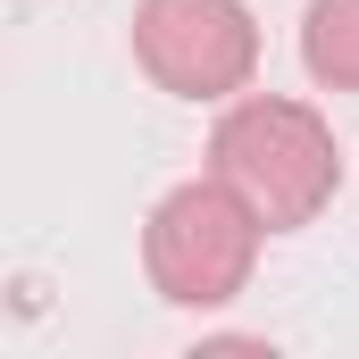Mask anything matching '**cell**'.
I'll use <instances>...</instances> for the list:
<instances>
[{
	"label": "cell",
	"mask_w": 359,
	"mask_h": 359,
	"mask_svg": "<svg viewBox=\"0 0 359 359\" xmlns=\"http://www.w3.org/2000/svg\"><path fill=\"white\" fill-rule=\"evenodd\" d=\"M209 168L259 209L268 234L309 226L334 201V184H343V159H334L326 117L309 100H284V92H251V100H234L209 126Z\"/></svg>",
	"instance_id": "obj_1"
},
{
	"label": "cell",
	"mask_w": 359,
	"mask_h": 359,
	"mask_svg": "<svg viewBox=\"0 0 359 359\" xmlns=\"http://www.w3.org/2000/svg\"><path fill=\"white\" fill-rule=\"evenodd\" d=\"M134 67L176 100H234L259 67V25L243 0H142Z\"/></svg>",
	"instance_id": "obj_3"
},
{
	"label": "cell",
	"mask_w": 359,
	"mask_h": 359,
	"mask_svg": "<svg viewBox=\"0 0 359 359\" xmlns=\"http://www.w3.org/2000/svg\"><path fill=\"white\" fill-rule=\"evenodd\" d=\"M259 209L217 176H192L176 184L151 226H142V276L168 309H226L243 284H251V259H259Z\"/></svg>",
	"instance_id": "obj_2"
},
{
	"label": "cell",
	"mask_w": 359,
	"mask_h": 359,
	"mask_svg": "<svg viewBox=\"0 0 359 359\" xmlns=\"http://www.w3.org/2000/svg\"><path fill=\"white\" fill-rule=\"evenodd\" d=\"M301 67L326 92H359V0H309V17H301Z\"/></svg>",
	"instance_id": "obj_4"
}]
</instances>
